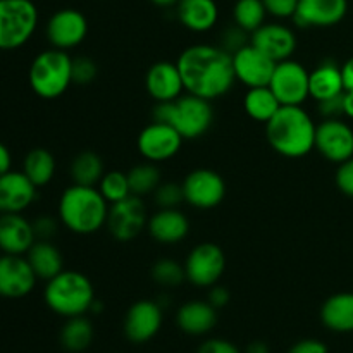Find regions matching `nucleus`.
<instances>
[{
	"instance_id": "24",
	"label": "nucleus",
	"mask_w": 353,
	"mask_h": 353,
	"mask_svg": "<svg viewBox=\"0 0 353 353\" xmlns=\"http://www.w3.org/2000/svg\"><path fill=\"white\" fill-rule=\"evenodd\" d=\"M176 323L183 333L190 336H203L210 333L217 324V309L209 302H186L176 314Z\"/></svg>"
},
{
	"instance_id": "33",
	"label": "nucleus",
	"mask_w": 353,
	"mask_h": 353,
	"mask_svg": "<svg viewBox=\"0 0 353 353\" xmlns=\"http://www.w3.org/2000/svg\"><path fill=\"white\" fill-rule=\"evenodd\" d=\"M265 16H268V10L262 0H238L234 3V24H238L247 33H254L255 30H259L264 24Z\"/></svg>"
},
{
	"instance_id": "3",
	"label": "nucleus",
	"mask_w": 353,
	"mask_h": 353,
	"mask_svg": "<svg viewBox=\"0 0 353 353\" xmlns=\"http://www.w3.org/2000/svg\"><path fill=\"white\" fill-rule=\"evenodd\" d=\"M109 207L97 186L72 183L59 200V219L72 233L93 234L107 224Z\"/></svg>"
},
{
	"instance_id": "47",
	"label": "nucleus",
	"mask_w": 353,
	"mask_h": 353,
	"mask_svg": "<svg viewBox=\"0 0 353 353\" xmlns=\"http://www.w3.org/2000/svg\"><path fill=\"white\" fill-rule=\"evenodd\" d=\"M341 74H343L345 92H353V57L341 65Z\"/></svg>"
},
{
	"instance_id": "25",
	"label": "nucleus",
	"mask_w": 353,
	"mask_h": 353,
	"mask_svg": "<svg viewBox=\"0 0 353 353\" xmlns=\"http://www.w3.org/2000/svg\"><path fill=\"white\" fill-rule=\"evenodd\" d=\"M176 14L186 30L205 33L216 26L219 19V7L216 0H179L176 3Z\"/></svg>"
},
{
	"instance_id": "40",
	"label": "nucleus",
	"mask_w": 353,
	"mask_h": 353,
	"mask_svg": "<svg viewBox=\"0 0 353 353\" xmlns=\"http://www.w3.org/2000/svg\"><path fill=\"white\" fill-rule=\"evenodd\" d=\"M262 2H264L268 14L278 17V19L293 17L296 12V7H299V0H262Z\"/></svg>"
},
{
	"instance_id": "18",
	"label": "nucleus",
	"mask_w": 353,
	"mask_h": 353,
	"mask_svg": "<svg viewBox=\"0 0 353 353\" xmlns=\"http://www.w3.org/2000/svg\"><path fill=\"white\" fill-rule=\"evenodd\" d=\"M250 43L274 62L288 61L296 50V37L293 30L279 23L262 24L252 33Z\"/></svg>"
},
{
	"instance_id": "27",
	"label": "nucleus",
	"mask_w": 353,
	"mask_h": 353,
	"mask_svg": "<svg viewBox=\"0 0 353 353\" xmlns=\"http://www.w3.org/2000/svg\"><path fill=\"white\" fill-rule=\"evenodd\" d=\"M321 321L334 333L353 331V293H336L321 307Z\"/></svg>"
},
{
	"instance_id": "36",
	"label": "nucleus",
	"mask_w": 353,
	"mask_h": 353,
	"mask_svg": "<svg viewBox=\"0 0 353 353\" xmlns=\"http://www.w3.org/2000/svg\"><path fill=\"white\" fill-rule=\"evenodd\" d=\"M150 274L157 285L165 286V288H174L186 279L185 265L178 264L172 259H161L155 262Z\"/></svg>"
},
{
	"instance_id": "45",
	"label": "nucleus",
	"mask_w": 353,
	"mask_h": 353,
	"mask_svg": "<svg viewBox=\"0 0 353 353\" xmlns=\"http://www.w3.org/2000/svg\"><path fill=\"white\" fill-rule=\"evenodd\" d=\"M288 353H327V347L319 340H302L293 345Z\"/></svg>"
},
{
	"instance_id": "5",
	"label": "nucleus",
	"mask_w": 353,
	"mask_h": 353,
	"mask_svg": "<svg viewBox=\"0 0 353 353\" xmlns=\"http://www.w3.org/2000/svg\"><path fill=\"white\" fill-rule=\"evenodd\" d=\"M43 299L48 309L57 316H85L95 302V288L85 274L78 271H62L48 279L43 290Z\"/></svg>"
},
{
	"instance_id": "2",
	"label": "nucleus",
	"mask_w": 353,
	"mask_h": 353,
	"mask_svg": "<svg viewBox=\"0 0 353 353\" xmlns=\"http://www.w3.org/2000/svg\"><path fill=\"white\" fill-rule=\"evenodd\" d=\"M316 123L302 105H283L265 123L269 145L288 159L305 157L316 148Z\"/></svg>"
},
{
	"instance_id": "17",
	"label": "nucleus",
	"mask_w": 353,
	"mask_h": 353,
	"mask_svg": "<svg viewBox=\"0 0 353 353\" xmlns=\"http://www.w3.org/2000/svg\"><path fill=\"white\" fill-rule=\"evenodd\" d=\"M162 309L152 300L133 303L124 319V334L131 343H147L161 331Z\"/></svg>"
},
{
	"instance_id": "51",
	"label": "nucleus",
	"mask_w": 353,
	"mask_h": 353,
	"mask_svg": "<svg viewBox=\"0 0 353 353\" xmlns=\"http://www.w3.org/2000/svg\"><path fill=\"white\" fill-rule=\"evenodd\" d=\"M152 3H155L157 7H172L179 2V0H150Z\"/></svg>"
},
{
	"instance_id": "16",
	"label": "nucleus",
	"mask_w": 353,
	"mask_h": 353,
	"mask_svg": "<svg viewBox=\"0 0 353 353\" xmlns=\"http://www.w3.org/2000/svg\"><path fill=\"white\" fill-rule=\"evenodd\" d=\"M276 64L271 57L254 47L252 43L245 45L243 48L233 54V68L236 81L248 88H257V86H269L272 78Z\"/></svg>"
},
{
	"instance_id": "12",
	"label": "nucleus",
	"mask_w": 353,
	"mask_h": 353,
	"mask_svg": "<svg viewBox=\"0 0 353 353\" xmlns=\"http://www.w3.org/2000/svg\"><path fill=\"white\" fill-rule=\"evenodd\" d=\"M183 137L172 126L154 121L140 131L137 140L138 152L148 162H164L181 150Z\"/></svg>"
},
{
	"instance_id": "38",
	"label": "nucleus",
	"mask_w": 353,
	"mask_h": 353,
	"mask_svg": "<svg viewBox=\"0 0 353 353\" xmlns=\"http://www.w3.org/2000/svg\"><path fill=\"white\" fill-rule=\"evenodd\" d=\"M72 83L76 85H90L99 74L95 61L90 57H76L72 59Z\"/></svg>"
},
{
	"instance_id": "39",
	"label": "nucleus",
	"mask_w": 353,
	"mask_h": 353,
	"mask_svg": "<svg viewBox=\"0 0 353 353\" xmlns=\"http://www.w3.org/2000/svg\"><path fill=\"white\" fill-rule=\"evenodd\" d=\"M250 43V40H248V33L245 30H241L238 24H234V26L228 28L226 31L223 33V41H221L219 47L224 48V50L228 52V54H236L240 48H243L245 45Z\"/></svg>"
},
{
	"instance_id": "13",
	"label": "nucleus",
	"mask_w": 353,
	"mask_h": 353,
	"mask_svg": "<svg viewBox=\"0 0 353 353\" xmlns=\"http://www.w3.org/2000/svg\"><path fill=\"white\" fill-rule=\"evenodd\" d=\"M48 43L59 50L74 48L85 41L88 34V21L78 9H61L52 14L45 26Z\"/></svg>"
},
{
	"instance_id": "21",
	"label": "nucleus",
	"mask_w": 353,
	"mask_h": 353,
	"mask_svg": "<svg viewBox=\"0 0 353 353\" xmlns=\"http://www.w3.org/2000/svg\"><path fill=\"white\" fill-rule=\"evenodd\" d=\"M145 88L155 102H171L181 97L185 85L178 64L169 61H159L152 64L145 76Z\"/></svg>"
},
{
	"instance_id": "34",
	"label": "nucleus",
	"mask_w": 353,
	"mask_h": 353,
	"mask_svg": "<svg viewBox=\"0 0 353 353\" xmlns=\"http://www.w3.org/2000/svg\"><path fill=\"white\" fill-rule=\"evenodd\" d=\"M128 179H130L131 195L145 196L154 193L161 185V171L155 168L154 162H147V164L134 165L128 172Z\"/></svg>"
},
{
	"instance_id": "48",
	"label": "nucleus",
	"mask_w": 353,
	"mask_h": 353,
	"mask_svg": "<svg viewBox=\"0 0 353 353\" xmlns=\"http://www.w3.org/2000/svg\"><path fill=\"white\" fill-rule=\"evenodd\" d=\"M10 168H12V155H10L9 148L0 141V176L10 171Z\"/></svg>"
},
{
	"instance_id": "35",
	"label": "nucleus",
	"mask_w": 353,
	"mask_h": 353,
	"mask_svg": "<svg viewBox=\"0 0 353 353\" xmlns=\"http://www.w3.org/2000/svg\"><path fill=\"white\" fill-rule=\"evenodd\" d=\"M99 190L103 195V199L109 203L121 202L131 195L130 179L128 172L123 171H109L102 176L99 183Z\"/></svg>"
},
{
	"instance_id": "42",
	"label": "nucleus",
	"mask_w": 353,
	"mask_h": 353,
	"mask_svg": "<svg viewBox=\"0 0 353 353\" xmlns=\"http://www.w3.org/2000/svg\"><path fill=\"white\" fill-rule=\"evenodd\" d=\"M196 353H240V350L231 341L221 340V338H210V340L203 341L200 345Z\"/></svg>"
},
{
	"instance_id": "44",
	"label": "nucleus",
	"mask_w": 353,
	"mask_h": 353,
	"mask_svg": "<svg viewBox=\"0 0 353 353\" xmlns=\"http://www.w3.org/2000/svg\"><path fill=\"white\" fill-rule=\"evenodd\" d=\"M34 234H37V240H50L55 234L57 230V223H55L54 217L50 216H40L33 223Z\"/></svg>"
},
{
	"instance_id": "19",
	"label": "nucleus",
	"mask_w": 353,
	"mask_h": 353,
	"mask_svg": "<svg viewBox=\"0 0 353 353\" xmlns=\"http://www.w3.org/2000/svg\"><path fill=\"white\" fill-rule=\"evenodd\" d=\"M37 186L23 171L0 176V214H23L37 200Z\"/></svg>"
},
{
	"instance_id": "22",
	"label": "nucleus",
	"mask_w": 353,
	"mask_h": 353,
	"mask_svg": "<svg viewBox=\"0 0 353 353\" xmlns=\"http://www.w3.org/2000/svg\"><path fill=\"white\" fill-rule=\"evenodd\" d=\"M37 241L34 228L23 214H0V252L26 255Z\"/></svg>"
},
{
	"instance_id": "32",
	"label": "nucleus",
	"mask_w": 353,
	"mask_h": 353,
	"mask_svg": "<svg viewBox=\"0 0 353 353\" xmlns=\"http://www.w3.org/2000/svg\"><path fill=\"white\" fill-rule=\"evenodd\" d=\"M105 174L103 162L95 152H79L71 162V179L74 185L99 186L100 179Z\"/></svg>"
},
{
	"instance_id": "23",
	"label": "nucleus",
	"mask_w": 353,
	"mask_h": 353,
	"mask_svg": "<svg viewBox=\"0 0 353 353\" xmlns=\"http://www.w3.org/2000/svg\"><path fill=\"white\" fill-rule=\"evenodd\" d=\"M148 233L162 245H174L185 240L190 221L179 209H161L148 219Z\"/></svg>"
},
{
	"instance_id": "50",
	"label": "nucleus",
	"mask_w": 353,
	"mask_h": 353,
	"mask_svg": "<svg viewBox=\"0 0 353 353\" xmlns=\"http://www.w3.org/2000/svg\"><path fill=\"white\" fill-rule=\"evenodd\" d=\"M247 353H269V347L264 341H254V343L247 348Z\"/></svg>"
},
{
	"instance_id": "37",
	"label": "nucleus",
	"mask_w": 353,
	"mask_h": 353,
	"mask_svg": "<svg viewBox=\"0 0 353 353\" xmlns=\"http://www.w3.org/2000/svg\"><path fill=\"white\" fill-rule=\"evenodd\" d=\"M154 199L161 209H178L179 203L185 202V193L178 183H161L154 192Z\"/></svg>"
},
{
	"instance_id": "10",
	"label": "nucleus",
	"mask_w": 353,
	"mask_h": 353,
	"mask_svg": "<svg viewBox=\"0 0 353 353\" xmlns=\"http://www.w3.org/2000/svg\"><path fill=\"white\" fill-rule=\"evenodd\" d=\"M185 202L200 210H209L221 205L226 196V183L219 172L212 169H195L188 172L181 183Z\"/></svg>"
},
{
	"instance_id": "46",
	"label": "nucleus",
	"mask_w": 353,
	"mask_h": 353,
	"mask_svg": "<svg viewBox=\"0 0 353 353\" xmlns=\"http://www.w3.org/2000/svg\"><path fill=\"white\" fill-rule=\"evenodd\" d=\"M230 290L224 288V286H219V285H214L212 288H210L209 292V303L212 307H216V309H223V307H226L228 303H230Z\"/></svg>"
},
{
	"instance_id": "6",
	"label": "nucleus",
	"mask_w": 353,
	"mask_h": 353,
	"mask_svg": "<svg viewBox=\"0 0 353 353\" xmlns=\"http://www.w3.org/2000/svg\"><path fill=\"white\" fill-rule=\"evenodd\" d=\"M72 59L65 50L47 48L33 59L28 72L30 86L40 99L54 100L72 85Z\"/></svg>"
},
{
	"instance_id": "11",
	"label": "nucleus",
	"mask_w": 353,
	"mask_h": 353,
	"mask_svg": "<svg viewBox=\"0 0 353 353\" xmlns=\"http://www.w3.org/2000/svg\"><path fill=\"white\" fill-rule=\"evenodd\" d=\"M107 228L117 241H131L148 226L147 207L141 196L130 195L121 202L110 203Z\"/></svg>"
},
{
	"instance_id": "4",
	"label": "nucleus",
	"mask_w": 353,
	"mask_h": 353,
	"mask_svg": "<svg viewBox=\"0 0 353 353\" xmlns=\"http://www.w3.org/2000/svg\"><path fill=\"white\" fill-rule=\"evenodd\" d=\"M154 121L172 126L183 140H196L212 126L214 109L210 100L186 93L171 102H157Z\"/></svg>"
},
{
	"instance_id": "26",
	"label": "nucleus",
	"mask_w": 353,
	"mask_h": 353,
	"mask_svg": "<svg viewBox=\"0 0 353 353\" xmlns=\"http://www.w3.org/2000/svg\"><path fill=\"white\" fill-rule=\"evenodd\" d=\"M26 259L37 278L43 281H48L64 271V259L61 250L50 240L34 241L33 247L28 250Z\"/></svg>"
},
{
	"instance_id": "28",
	"label": "nucleus",
	"mask_w": 353,
	"mask_h": 353,
	"mask_svg": "<svg viewBox=\"0 0 353 353\" xmlns=\"http://www.w3.org/2000/svg\"><path fill=\"white\" fill-rule=\"evenodd\" d=\"M309 88L310 97L316 99L317 102L341 95L345 92V85L340 65L333 64V62H324V64L317 65L309 74Z\"/></svg>"
},
{
	"instance_id": "41",
	"label": "nucleus",
	"mask_w": 353,
	"mask_h": 353,
	"mask_svg": "<svg viewBox=\"0 0 353 353\" xmlns=\"http://www.w3.org/2000/svg\"><path fill=\"white\" fill-rule=\"evenodd\" d=\"M336 186L341 193L353 199V157L341 162L336 171Z\"/></svg>"
},
{
	"instance_id": "8",
	"label": "nucleus",
	"mask_w": 353,
	"mask_h": 353,
	"mask_svg": "<svg viewBox=\"0 0 353 353\" xmlns=\"http://www.w3.org/2000/svg\"><path fill=\"white\" fill-rule=\"evenodd\" d=\"M186 281L196 288H212L223 278L226 269V257L219 245L200 243L193 248L185 261Z\"/></svg>"
},
{
	"instance_id": "20",
	"label": "nucleus",
	"mask_w": 353,
	"mask_h": 353,
	"mask_svg": "<svg viewBox=\"0 0 353 353\" xmlns=\"http://www.w3.org/2000/svg\"><path fill=\"white\" fill-rule=\"evenodd\" d=\"M348 12V0H299L293 16L300 28H330L341 23Z\"/></svg>"
},
{
	"instance_id": "9",
	"label": "nucleus",
	"mask_w": 353,
	"mask_h": 353,
	"mask_svg": "<svg viewBox=\"0 0 353 353\" xmlns=\"http://www.w3.org/2000/svg\"><path fill=\"white\" fill-rule=\"evenodd\" d=\"M309 74L305 65L288 59L276 64L269 88L281 105H302L310 97Z\"/></svg>"
},
{
	"instance_id": "30",
	"label": "nucleus",
	"mask_w": 353,
	"mask_h": 353,
	"mask_svg": "<svg viewBox=\"0 0 353 353\" xmlns=\"http://www.w3.org/2000/svg\"><path fill=\"white\" fill-rule=\"evenodd\" d=\"M95 331L85 316L69 317L61 330V345L71 353H81L92 345Z\"/></svg>"
},
{
	"instance_id": "7",
	"label": "nucleus",
	"mask_w": 353,
	"mask_h": 353,
	"mask_svg": "<svg viewBox=\"0 0 353 353\" xmlns=\"http://www.w3.org/2000/svg\"><path fill=\"white\" fill-rule=\"evenodd\" d=\"M38 28V9L31 0H0V50H16Z\"/></svg>"
},
{
	"instance_id": "43",
	"label": "nucleus",
	"mask_w": 353,
	"mask_h": 353,
	"mask_svg": "<svg viewBox=\"0 0 353 353\" xmlns=\"http://www.w3.org/2000/svg\"><path fill=\"white\" fill-rule=\"evenodd\" d=\"M343 93L319 102V112L323 114L324 119H338L340 116H343Z\"/></svg>"
},
{
	"instance_id": "29",
	"label": "nucleus",
	"mask_w": 353,
	"mask_h": 353,
	"mask_svg": "<svg viewBox=\"0 0 353 353\" xmlns=\"http://www.w3.org/2000/svg\"><path fill=\"white\" fill-rule=\"evenodd\" d=\"M243 107L245 112L254 121L268 123L283 105L269 86H257V88H248L243 99Z\"/></svg>"
},
{
	"instance_id": "49",
	"label": "nucleus",
	"mask_w": 353,
	"mask_h": 353,
	"mask_svg": "<svg viewBox=\"0 0 353 353\" xmlns=\"http://www.w3.org/2000/svg\"><path fill=\"white\" fill-rule=\"evenodd\" d=\"M343 116L353 119V92L343 93Z\"/></svg>"
},
{
	"instance_id": "1",
	"label": "nucleus",
	"mask_w": 353,
	"mask_h": 353,
	"mask_svg": "<svg viewBox=\"0 0 353 353\" xmlns=\"http://www.w3.org/2000/svg\"><path fill=\"white\" fill-rule=\"evenodd\" d=\"M176 64L185 92L207 100L224 97L236 81L233 55L216 45H192L179 54Z\"/></svg>"
},
{
	"instance_id": "31",
	"label": "nucleus",
	"mask_w": 353,
	"mask_h": 353,
	"mask_svg": "<svg viewBox=\"0 0 353 353\" xmlns=\"http://www.w3.org/2000/svg\"><path fill=\"white\" fill-rule=\"evenodd\" d=\"M23 172L37 188H41L54 179L55 157L47 148H33L24 157Z\"/></svg>"
},
{
	"instance_id": "15",
	"label": "nucleus",
	"mask_w": 353,
	"mask_h": 353,
	"mask_svg": "<svg viewBox=\"0 0 353 353\" xmlns=\"http://www.w3.org/2000/svg\"><path fill=\"white\" fill-rule=\"evenodd\" d=\"M38 278L26 255H0V296L9 300L24 299L33 292Z\"/></svg>"
},
{
	"instance_id": "52",
	"label": "nucleus",
	"mask_w": 353,
	"mask_h": 353,
	"mask_svg": "<svg viewBox=\"0 0 353 353\" xmlns=\"http://www.w3.org/2000/svg\"><path fill=\"white\" fill-rule=\"evenodd\" d=\"M352 293H353V290H352Z\"/></svg>"
},
{
	"instance_id": "14",
	"label": "nucleus",
	"mask_w": 353,
	"mask_h": 353,
	"mask_svg": "<svg viewBox=\"0 0 353 353\" xmlns=\"http://www.w3.org/2000/svg\"><path fill=\"white\" fill-rule=\"evenodd\" d=\"M316 148L324 159L334 164L353 157V130L350 124L338 119H324L317 124Z\"/></svg>"
}]
</instances>
